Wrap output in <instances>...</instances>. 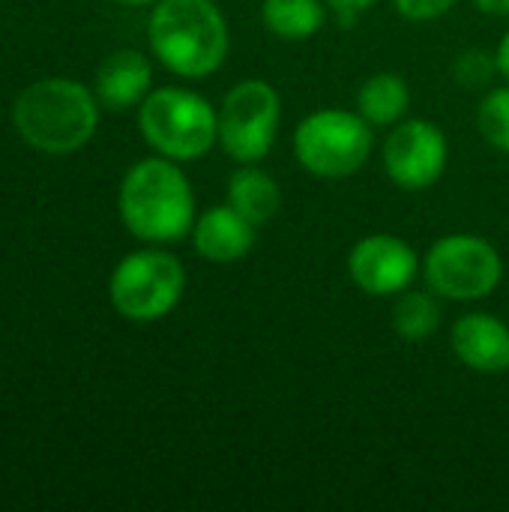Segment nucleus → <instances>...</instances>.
<instances>
[{
	"label": "nucleus",
	"mask_w": 509,
	"mask_h": 512,
	"mask_svg": "<svg viewBox=\"0 0 509 512\" xmlns=\"http://www.w3.org/2000/svg\"><path fill=\"white\" fill-rule=\"evenodd\" d=\"M408 105H411V90L399 72H375L372 78L363 81V87L357 93V111L372 126L399 123L405 117Z\"/></svg>",
	"instance_id": "15"
},
{
	"label": "nucleus",
	"mask_w": 509,
	"mask_h": 512,
	"mask_svg": "<svg viewBox=\"0 0 509 512\" xmlns=\"http://www.w3.org/2000/svg\"><path fill=\"white\" fill-rule=\"evenodd\" d=\"M138 126L144 141L174 162L201 159L219 141V111L186 87H159L147 93L138 108Z\"/></svg>",
	"instance_id": "4"
},
{
	"label": "nucleus",
	"mask_w": 509,
	"mask_h": 512,
	"mask_svg": "<svg viewBox=\"0 0 509 512\" xmlns=\"http://www.w3.org/2000/svg\"><path fill=\"white\" fill-rule=\"evenodd\" d=\"M153 69L150 60L141 51L123 48L105 57V63L96 72V96L111 111H126L132 105H141L150 93Z\"/></svg>",
	"instance_id": "13"
},
{
	"label": "nucleus",
	"mask_w": 509,
	"mask_h": 512,
	"mask_svg": "<svg viewBox=\"0 0 509 512\" xmlns=\"http://www.w3.org/2000/svg\"><path fill=\"white\" fill-rule=\"evenodd\" d=\"M372 123L360 111L321 108L294 129V153L300 165L321 180L354 177L372 153Z\"/></svg>",
	"instance_id": "5"
},
{
	"label": "nucleus",
	"mask_w": 509,
	"mask_h": 512,
	"mask_svg": "<svg viewBox=\"0 0 509 512\" xmlns=\"http://www.w3.org/2000/svg\"><path fill=\"white\" fill-rule=\"evenodd\" d=\"M330 9H336L339 15H360L363 9H369L375 0H324Z\"/></svg>",
	"instance_id": "20"
},
{
	"label": "nucleus",
	"mask_w": 509,
	"mask_h": 512,
	"mask_svg": "<svg viewBox=\"0 0 509 512\" xmlns=\"http://www.w3.org/2000/svg\"><path fill=\"white\" fill-rule=\"evenodd\" d=\"M459 0H393L396 12L408 21H432L447 15Z\"/></svg>",
	"instance_id": "19"
},
{
	"label": "nucleus",
	"mask_w": 509,
	"mask_h": 512,
	"mask_svg": "<svg viewBox=\"0 0 509 512\" xmlns=\"http://www.w3.org/2000/svg\"><path fill=\"white\" fill-rule=\"evenodd\" d=\"M18 135L39 153L63 156L84 147L99 123L93 93L72 78H42L21 90L12 108Z\"/></svg>",
	"instance_id": "3"
},
{
	"label": "nucleus",
	"mask_w": 509,
	"mask_h": 512,
	"mask_svg": "<svg viewBox=\"0 0 509 512\" xmlns=\"http://www.w3.org/2000/svg\"><path fill=\"white\" fill-rule=\"evenodd\" d=\"M147 36L159 63L180 78H207L228 57V24L213 0H159Z\"/></svg>",
	"instance_id": "2"
},
{
	"label": "nucleus",
	"mask_w": 509,
	"mask_h": 512,
	"mask_svg": "<svg viewBox=\"0 0 509 512\" xmlns=\"http://www.w3.org/2000/svg\"><path fill=\"white\" fill-rule=\"evenodd\" d=\"M255 228L258 225H252L231 204L228 207H210L192 225L195 252L207 261H216V264L240 261L255 246Z\"/></svg>",
	"instance_id": "12"
},
{
	"label": "nucleus",
	"mask_w": 509,
	"mask_h": 512,
	"mask_svg": "<svg viewBox=\"0 0 509 512\" xmlns=\"http://www.w3.org/2000/svg\"><path fill=\"white\" fill-rule=\"evenodd\" d=\"M279 120L282 99L276 87L261 78L240 81L228 90L219 108V144L234 162L255 165L270 153Z\"/></svg>",
	"instance_id": "8"
},
{
	"label": "nucleus",
	"mask_w": 509,
	"mask_h": 512,
	"mask_svg": "<svg viewBox=\"0 0 509 512\" xmlns=\"http://www.w3.org/2000/svg\"><path fill=\"white\" fill-rule=\"evenodd\" d=\"M456 357L483 375H501L509 369V327L486 312H471L453 324L450 333Z\"/></svg>",
	"instance_id": "11"
},
{
	"label": "nucleus",
	"mask_w": 509,
	"mask_h": 512,
	"mask_svg": "<svg viewBox=\"0 0 509 512\" xmlns=\"http://www.w3.org/2000/svg\"><path fill=\"white\" fill-rule=\"evenodd\" d=\"M495 63H498V72H501V75L509 81V30H507V36L501 39L498 51H495Z\"/></svg>",
	"instance_id": "22"
},
{
	"label": "nucleus",
	"mask_w": 509,
	"mask_h": 512,
	"mask_svg": "<svg viewBox=\"0 0 509 512\" xmlns=\"http://www.w3.org/2000/svg\"><path fill=\"white\" fill-rule=\"evenodd\" d=\"M228 204L237 213H243L252 225H264L276 216L282 204V189L267 171L243 165L228 180Z\"/></svg>",
	"instance_id": "14"
},
{
	"label": "nucleus",
	"mask_w": 509,
	"mask_h": 512,
	"mask_svg": "<svg viewBox=\"0 0 509 512\" xmlns=\"http://www.w3.org/2000/svg\"><path fill=\"white\" fill-rule=\"evenodd\" d=\"M186 273L183 264L171 252L144 249L126 255L108 282V294L114 309L129 321H159L165 318L183 297Z\"/></svg>",
	"instance_id": "6"
},
{
	"label": "nucleus",
	"mask_w": 509,
	"mask_h": 512,
	"mask_svg": "<svg viewBox=\"0 0 509 512\" xmlns=\"http://www.w3.org/2000/svg\"><path fill=\"white\" fill-rule=\"evenodd\" d=\"M423 276L438 297L474 303L501 285L504 261L498 249L483 237L447 234L426 252Z\"/></svg>",
	"instance_id": "7"
},
{
	"label": "nucleus",
	"mask_w": 509,
	"mask_h": 512,
	"mask_svg": "<svg viewBox=\"0 0 509 512\" xmlns=\"http://www.w3.org/2000/svg\"><path fill=\"white\" fill-rule=\"evenodd\" d=\"M261 18L267 30L285 42H303L324 27L321 0H264Z\"/></svg>",
	"instance_id": "16"
},
{
	"label": "nucleus",
	"mask_w": 509,
	"mask_h": 512,
	"mask_svg": "<svg viewBox=\"0 0 509 512\" xmlns=\"http://www.w3.org/2000/svg\"><path fill=\"white\" fill-rule=\"evenodd\" d=\"M441 327V306L426 291H402L393 306V330L405 342H423Z\"/></svg>",
	"instance_id": "17"
},
{
	"label": "nucleus",
	"mask_w": 509,
	"mask_h": 512,
	"mask_svg": "<svg viewBox=\"0 0 509 512\" xmlns=\"http://www.w3.org/2000/svg\"><path fill=\"white\" fill-rule=\"evenodd\" d=\"M117 3H126V6H144V3H153V0H117Z\"/></svg>",
	"instance_id": "23"
},
{
	"label": "nucleus",
	"mask_w": 509,
	"mask_h": 512,
	"mask_svg": "<svg viewBox=\"0 0 509 512\" xmlns=\"http://www.w3.org/2000/svg\"><path fill=\"white\" fill-rule=\"evenodd\" d=\"M120 219L144 243L183 240L195 225V195L174 159H141L120 183Z\"/></svg>",
	"instance_id": "1"
},
{
	"label": "nucleus",
	"mask_w": 509,
	"mask_h": 512,
	"mask_svg": "<svg viewBox=\"0 0 509 512\" xmlns=\"http://www.w3.org/2000/svg\"><path fill=\"white\" fill-rule=\"evenodd\" d=\"M417 267V252L396 234H369L357 240L348 255V273L369 297H393L408 291L417 279Z\"/></svg>",
	"instance_id": "10"
},
{
	"label": "nucleus",
	"mask_w": 509,
	"mask_h": 512,
	"mask_svg": "<svg viewBox=\"0 0 509 512\" xmlns=\"http://www.w3.org/2000/svg\"><path fill=\"white\" fill-rule=\"evenodd\" d=\"M474 6L486 15H509V0H474Z\"/></svg>",
	"instance_id": "21"
},
{
	"label": "nucleus",
	"mask_w": 509,
	"mask_h": 512,
	"mask_svg": "<svg viewBox=\"0 0 509 512\" xmlns=\"http://www.w3.org/2000/svg\"><path fill=\"white\" fill-rule=\"evenodd\" d=\"M480 135L501 153H509V87H495L477 111Z\"/></svg>",
	"instance_id": "18"
},
{
	"label": "nucleus",
	"mask_w": 509,
	"mask_h": 512,
	"mask_svg": "<svg viewBox=\"0 0 509 512\" xmlns=\"http://www.w3.org/2000/svg\"><path fill=\"white\" fill-rule=\"evenodd\" d=\"M447 138L444 132L420 117L396 123V129L384 141V171L387 177L408 189L420 192L441 180L447 168Z\"/></svg>",
	"instance_id": "9"
}]
</instances>
